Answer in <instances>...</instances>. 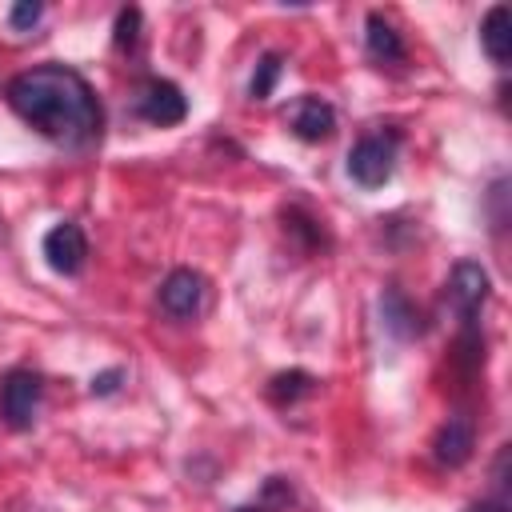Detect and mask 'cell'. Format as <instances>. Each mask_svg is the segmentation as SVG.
Masks as SVG:
<instances>
[{
  "mask_svg": "<svg viewBox=\"0 0 512 512\" xmlns=\"http://www.w3.org/2000/svg\"><path fill=\"white\" fill-rule=\"evenodd\" d=\"M8 104L48 140L64 148H80L100 136L104 112L92 84L64 64H40L20 72L8 84Z\"/></svg>",
  "mask_w": 512,
  "mask_h": 512,
  "instance_id": "cell-1",
  "label": "cell"
},
{
  "mask_svg": "<svg viewBox=\"0 0 512 512\" xmlns=\"http://www.w3.org/2000/svg\"><path fill=\"white\" fill-rule=\"evenodd\" d=\"M488 300V272L472 260H460L452 268V280H448V304L456 312V320L464 324V336L476 340V324H480V308Z\"/></svg>",
  "mask_w": 512,
  "mask_h": 512,
  "instance_id": "cell-2",
  "label": "cell"
},
{
  "mask_svg": "<svg viewBox=\"0 0 512 512\" xmlns=\"http://www.w3.org/2000/svg\"><path fill=\"white\" fill-rule=\"evenodd\" d=\"M396 168V140L392 136H360L348 152V176L360 188H380Z\"/></svg>",
  "mask_w": 512,
  "mask_h": 512,
  "instance_id": "cell-3",
  "label": "cell"
},
{
  "mask_svg": "<svg viewBox=\"0 0 512 512\" xmlns=\"http://www.w3.org/2000/svg\"><path fill=\"white\" fill-rule=\"evenodd\" d=\"M36 404H40V376L28 368H12L0 380V416L8 428H28L36 420Z\"/></svg>",
  "mask_w": 512,
  "mask_h": 512,
  "instance_id": "cell-4",
  "label": "cell"
},
{
  "mask_svg": "<svg viewBox=\"0 0 512 512\" xmlns=\"http://www.w3.org/2000/svg\"><path fill=\"white\" fill-rule=\"evenodd\" d=\"M200 304H204V276H200V272L176 268V272L164 276V284H160V308H164L168 316L188 320V316L200 312Z\"/></svg>",
  "mask_w": 512,
  "mask_h": 512,
  "instance_id": "cell-5",
  "label": "cell"
},
{
  "mask_svg": "<svg viewBox=\"0 0 512 512\" xmlns=\"http://www.w3.org/2000/svg\"><path fill=\"white\" fill-rule=\"evenodd\" d=\"M44 260L60 272V276H76L80 268H84V260H88V240H84V232L76 228V224H56V228H48V236H44Z\"/></svg>",
  "mask_w": 512,
  "mask_h": 512,
  "instance_id": "cell-6",
  "label": "cell"
},
{
  "mask_svg": "<svg viewBox=\"0 0 512 512\" xmlns=\"http://www.w3.org/2000/svg\"><path fill=\"white\" fill-rule=\"evenodd\" d=\"M140 116L148 124L168 128V124H180L188 116V100L172 80H148L140 92Z\"/></svg>",
  "mask_w": 512,
  "mask_h": 512,
  "instance_id": "cell-7",
  "label": "cell"
},
{
  "mask_svg": "<svg viewBox=\"0 0 512 512\" xmlns=\"http://www.w3.org/2000/svg\"><path fill=\"white\" fill-rule=\"evenodd\" d=\"M288 124H292V132H296L300 140H324V136H332V128H336V112H332V104L320 100V96H300L296 108H292V116H288Z\"/></svg>",
  "mask_w": 512,
  "mask_h": 512,
  "instance_id": "cell-8",
  "label": "cell"
},
{
  "mask_svg": "<svg viewBox=\"0 0 512 512\" xmlns=\"http://www.w3.org/2000/svg\"><path fill=\"white\" fill-rule=\"evenodd\" d=\"M480 48L488 52V60L492 64H508V56H512V12H508V4H492L488 12H484V20H480Z\"/></svg>",
  "mask_w": 512,
  "mask_h": 512,
  "instance_id": "cell-9",
  "label": "cell"
},
{
  "mask_svg": "<svg viewBox=\"0 0 512 512\" xmlns=\"http://www.w3.org/2000/svg\"><path fill=\"white\" fill-rule=\"evenodd\" d=\"M472 444H476L472 420L452 416V420H448V424L436 432V440H432V456H436L440 464H448V468H460V464L472 456Z\"/></svg>",
  "mask_w": 512,
  "mask_h": 512,
  "instance_id": "cell-10",
  "label": "cell"
},
{
  "mask_svg": "<svg viewBox=\"0 0 512 512\" xmlns=\"http://www.w3.org/2000/svg\"><path fill=\"white\" fill-rule=\"evenodd\" d=\"M368 52H372L376 60H384V64L404 60V40H400V32H396L380 12L368 16Z\"/></svg>",
  "mask_w": 512,
  "mask_h": 512,
  "instance_id": "cell-11",
  "label": "cell"
},
{
  "mask_svg": "<svg viewBox=\"0 0 512 512\" xmlns=\"http://www.w3.org/2000/svg\"><path fill=\"white\" fill-rule=\"evenodd\" d=\"M384 324L396 332V336H412L416 332V312L408 308V300L392 288V292H384Z\"/></svg>",
  "mask_w": 512,
  "mask_h": 512,
  "instance_id": "cell-12",
  "label": "cell"
},
{
  "mask_svg": "<svg viewBox=\"0 0 512 512\" xmlns=\"http://www.w3.org/2000/svg\"><path fill=\"white\" fill-rule=\"evenodd\" d=\"M276 76H280V56H264V60H260V72L252 76V96H256V100H268Z\"/></svg>",
  "mask_w": 512,
  "mask_h": 512,
  "instance_id": "cell-13",
  "label": "cell"
},
{
  "mask_svg": "<svg viewBox=\"0 0 512 512\" xmlns=\"http://www.w3.org/2000/svg\"><path fill=\"white\" fill-rule=\"evenodd\" d=\"M40 16H44V4H32V0H24V4H16V8L8 12V24H12L16 32H24V28H32Z\"/></svg>",
  "mask_w": 512,
  "mask_h": 512,
  "instance_id": "cell-14",
  "label": "cell"
},
{
  "mask_svg": "<svg viewBox=\"0 0 512 512\" xmlns=\"http://www.w3.org/2000/svg\"><path fill=\"white\" fill-rule=\"evenodd\" d=\"M136 24H140V12H136V8H124L120 20H116V44H124V40L132 44V36H136L132 28H136Z\"/></svg>",
  "mask_w": 512,
  "mask_h": 512,
  "instance_id": "cell-15",
  "label": "cell"
},
{
  "mask_svg": "<svg viewBox=\"0 0 512 512\" xmlns=\"http://www.w3.org/2000/svg\"><path fill=\"white\" fill-rule=\"evenodd\" d=\"M464 512H508V500H504V496H484V500L468 504Z\"/></svg>",
  "mask_w": 512,
  "mask_h": 512,
  "instance_id": "cell-16",
  "label": "cell"
}]
</instances>
